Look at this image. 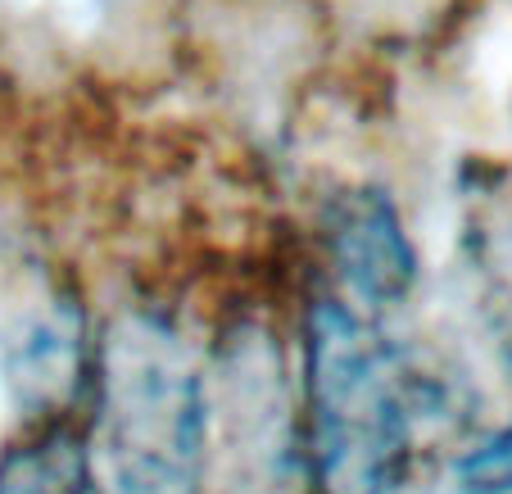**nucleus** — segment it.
Wrapping results in <instances>:
<instances>
[{
  "mask_svg": "<svg viewBox=\"0 0 512 494\" xmlns=\"http://www.w3.org/2000/svg\"><path fill=\"white\" fill-rule=\"evenodd\" d=\"M82 377V309L59 286H32L0 313V395L28 422L55 417Z\"/></svg>",
  "mask_w": 512,
  "mask_h": 494,
  "instance_id": "4",
  "label": "nucleus"
},
{
  "mask_svg": "<svg viewBox=\"0 0 512 494\" xmlns=\"http://www.w3.org/2000/svg\"><path fill=\"white\" fill-rule=\"evenodd\" d=\"M87 481V436L64 422L41 427L0 458V494H87Z\"/></svg>",
  "mask_w": 512,
  "mask_h": 494,
  "instance_id": "6",
  "label": "nucleus"
},
{
  "mask_svg": "<svg viewBox=\"0 0 512 494\" xmlns=\"http://www.w3.org/2000/svg\"><path fill=\"white\" fill-rule=\"evenodd\" d=\"M209 417H218V445H223V458L236 476V490H286L290 472L304 463V454L295 449V417H290L277 345L263 331L245 327L227 340Z\"/></svg>",
  "mask_w": 512,
  "mask_h": 494,
  "instance_id": "3",
  "label": "nucleus"
},
{
  "mask_svg": "<svg viewBox=\"0 0 512 494\" xmlns=\"http://www.w3.org/2000/svg\"><path fill=\"white\" fill-rule=\"evenodd\" d=\"M327 250L354 304L395 309L417 281V254L395 200L381 186L340 191L327 209Z\"/></svg>",
  "mask_w": 512,
  "mask_h": 494,
  "instance_id": "5",
  "label": "nucleus"
},
{
  "mask_svg": "<svg viewBox=\"0 0 512 494\" xmlns=\"http://www.w3.org/2000/svg\"><path fill=\"white\" fill-rule=\"evenodd\" d=\"M87 458L105 494H200L209 386L168 322L132 313L109 327Z\"/></svg>",
  "mask_w": 512,
  "mask_h": 494,
  "instance_id": "1",
  "label": "nucleus"
},
{
  "mask_svg": "<svg viewBox=\"0 0 512 494\" xmlns=\"http://www.w3.org/2000/svg\"><path fill=\"white\" fill-rule=\"evenodd\" d=\"M413 413L395 354L345 304H313L304 331V472L318 494H390Z\"/></svg>",
  "mask_w": 512,
  "mask_h": 494,
  "instance_id": "2",
  "label": "nucleus"
},
{
  "mask_svg": "<svg viewBox=\"0 0 512 494\" xmlns=\"http://www.w3.org/2000/svg\"><path fill=\"white\" fill-rule=\"evenodd\" d=\"M458 485L467 494H508L512 490V427L485 440L458 463Z\"/></svg>",
  "mask_w": 512,
  "mask_h": 494,
  "instance_id": "7",
  "label": "nucleus"
}]
</instances>
